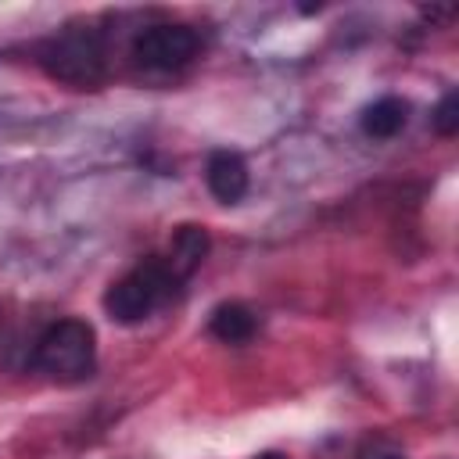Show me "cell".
Segmentation results:
<instances>
[{
    "label": "cell",
    "instance_id": "obj_1",
    "mask_svg": "<svg viewBox=\"0 0 459 459\" xmlns=\"http://www.w3.org/2000/svg\"><path fill=\"white\" fill-rule=\"evenodd\" d=\"M179 290V276L169 269L165 255H147L136 269H129L122 280H115L104 294V308L115 323H140L158 305L172 301Z\"/></svg>",
    "mask_w": 459,
    "mask_h": 459
},
{
    "label": "cell",
    "instance_id": "obj_2",
    "mask_svg": "<svg viewBox=\"0 0 459 459\" xmlns=\"http://www.w3.org/2000/svg\"><path fill=\"white\" fill-rule=\"evenodd\" d=\"M32 362L50 380H61V384L86 380L93 373V362H97L93 326L82 323V319H57V323H50L43 330V337L36 341Z\"/></svg>",
    "mask_w": 459,
    "mask_h": 459
},
{
    "label": "cell",
    "instance_id": "obj_3",
    "mask_svg": "<svg viewBox=\"0 0 459 459\" xmlns=\"http://www.w3.org/2000/svg\"><path fill=\"white\" fill-rule=\"evenodd\" d=\"M39 65L68 86H97L104 79V47L90 29H68L39 47Z\"/></svg>",
    "mask_w": 459,
    "mask_h": 459
},
{
    "label": "cell",
    "instance_id": "obj_4",
    "mask_svg": "<svg viewBox=\"0 0 459 459\" xmlns=\"http://www.w3.org/2000/svg\"><path fill=\"white\" fill-rule=\"evenodd\" d=\"M133 54L140 65L158 68V72H172L183 68L186 61H194L197 54V32L190 25H176V22H161V25H147L136 43Z\"/></svg>",
    "mask_w": 459,
    "mask_h": 459
},
{
    "label": "cell",
    "instance_id": "obj_5",
    "mask_svg": "<svg viewBox=\"0 0 459 459\" xmlns=\"http://www.w3.org/2000/svg\"><path fill=\"white\" fill-rule=\"evenodd\" d=\"M204 179H208V190H212L222 204H237V201L247 194V165H244V158L233 154V151H215V154L208 158Z\"/></svg>",
    "mask_w": 459,
    "mask_h": 459
},
{
    "label": "cell",
    "instance_id": "obj_6",
    "mask_svg": "<svg viewBox=\"0 0 459 459\" xmlns=\"http://www.w3.org/2000/svg\"><path fill=\"white\" fill-rule=\"evenodd\" d=\"M204 255H208V233H204V226H179V230L172 233V240H169L165 262H169V269H172V273L179 276V283H183V280H190V276L201 269Z\"/></svg>",
    "mask_w": 459,
    "mask_h": 459
},
{
    "label": "cell",
    "instance_id": "obj_7",
    "mask_svg": "<svg viewBox=\"0 0 459 459\" xmlns=\"http://www.w3.org/2000/svg\"><path fill=\"white\" fill-rule=\"evenodd\" d=\"M208 330H212V337H219L222 344H244V341L255 337L258 319H255V312H251L247 305H240V301H226V305H219V308L212 312Z\"/></svg>",
    "mask_w": 459,
    "mask_h": 459
},
{
    "label": "cell",
    "instance_id": "obj_8",
    "mask_svg": "<svg viewBox=\"0 0 459 459\" xmlns=\"http://www.w3.org/2000/svg\"><path fill=\"white\" fill-rule=\"evenodd\" d=\"M405 118H409V104H405V100H398V97H380V100H373V104L362 111V133L373 136V140H387V136L402 133Z\"/></svg>",
    "mask_w": 459,
    "mask_h": 459
},
{
    "label": "cell",
    "instance_id": "obj_9",
    "mask_svg": "<svg viewBox=\"0 0 459 459\" xmlns=\"http://www.w3.org/2000/svg\"><path fill=\"white\" fill-rule=\"evenodd\" d=\"M430 122H434V129H437L441 136H455V133H459V93H455V90L441 97V104L434 108Z\"/></svg>",
    "mask_w": 459,
    "mask_h": 459
},
{
    "label": "cell",
    "instance_id": "obj_10",
    "mask_svg": "<svg viewBox=\"0 0 459 459\" xmlns=\"http://www.w3.org/2000/svg\"><path fill=\"white\" fill-rule=\"evenodd\" d=\"M355 459H405L391 441H384V437H373V441H366L362 448H359V455Z\"/></svg>",
    "mask_w": 459,
    "mask_h": 459
},
{
    "label": "cell",
    "instance_id": "obj_11",
    "mask_svg": "<svg viewBox=\"0 0 459 459\" xmlns=\"http://www.w3.org/2000/svg\"><path fill=\"white\" fill-rule=\"evenodd\" d=\"M255 459H287L283 452H262V455H255Z\"/></svg>",
    "mask_w": 459,
    "mask_h": 459
}]
</instances>
